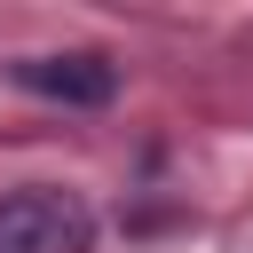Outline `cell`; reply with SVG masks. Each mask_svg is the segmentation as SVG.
Listing matches in <instances>:
<instances>
[{"label":"cell","instance_id":"1","mask_svg":"<svg viewBox=\"0 0 253 253\" xmlns=\"http://www.w3.org/2000/svg\"><path fill=\"white\" fill-rule=\"evenodd\" d=\"M79 245H87V213L63 190L0 198V253H79Z\"/></svg>","mask_w":253,"mask_h":253},{"label":"cell","instance_id":"2","mask_svg":"<svg viewBox=\"0 0 253 253\" xmlns=\"http://www.w3.org/2000/svg\"><path fill=\"white\" fill-rule=\"evenodd\" d=\"M16 87L47 95V103H79V111H95V103L119 95V71H111L103 55H24V63H16Z\"/></svg>","mask_w":253,"mask_h":253}]
</instances>
